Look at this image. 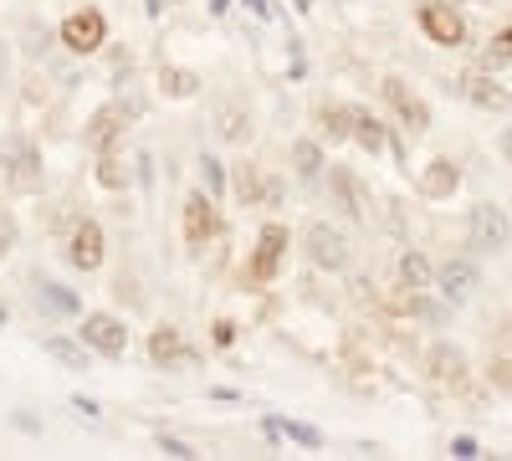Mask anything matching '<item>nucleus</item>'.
<instances>
[{
  "label": "nucleus",
  "instance_id": "8",
  "mask_svg": "<svg viewBox=\"0 0 512 461\" xmlns=\"http://www.w3.org/2000/svg\"><path fill=\"white\" fill-rule=\"evenodd\" d=\"M67 262L77 272H98L103 267V226L98 221H77L67 236Z\"/></svg>",
  "mask_w": 512,
  "mask_h": 461
},
{
  "label": "nucleus",
  "instance_id": "21",
  "mask_svg": "<svg viewBox=\"0 0 512 461\" xmlns=\"http://www.w3.org/2000/svg\"><path fill=\"white\" fill-rule=\"evenodd\" d=\"M400 282H405L410 292H425V287L436 282V272H431V262H425L420 251H405V257H400Z\"/></svg>",
  "mask_w": 512,
  "mask_h": 461
},
{
  "label": "nucleus",
  "instance_id": "12",
  "mask_svg": "<svg viewBox=\"0 0 512 461\" xmlns=\"http://www.w3.org/2000/svg\"><path fill=\"white\" fill-rule=\"evenodd\" d=\"M328 185H333L338 205H344V211H349L354 221H369V190L359 185V175H354V170H344V164H338V170L328 175Z\"/></svg>",
  "mask_w": 512,
  "mask_h": 461
},
{
  "label": "nucleus",
  "instance_id": "5",
  "mask_svg": "<svg viewBox=\"0 0 512 461\" xmlns=\"http://www.w3.org/2000/svg\"><path fill=\"white\" fill-rule=\"evenodd\" d=\"M82 344L108 354V359H123L128 354V328L113 313H88V318H82Z\"/></svg>",
  "mask_w": 512,
  "mask_h": 461
},
{
  "label": "nucleus",
  "instance_id": "10",
  "mask_svg": "<svg viewBox=\"0 0 512 461\" xmlns=\"http://www.w3.org/2000/svg\"><path fill=\"white\" fill-rule=\"evenodd\" d=\"M384 103H390V108L410 123L415 134H420V129H431V108H425V103L405 88V77H384Z\"/></svg>",
  "mask_w": 512,
  "mask_h": 461
},
{
  "label": "nucleus",
  "instance_id": "29",
  "mask_svg": "<svg viewBox=\"0 0 512 461\" xmlns=\"http://www.w3.org/2000/svg\"><path fill=\"white\" fill-rule=\"evenodd\" d=\"M482 62H487V72H492V67H507V62H512V26H507V31H497V36L487 41Z\"/></svg>",
  "mask_w": 512,
  "mask_h": 461
},
{
  "label": "nucleus",
  "instance_id": "20",
  "mask_svg": "<svg viewBox=\"0 0 512 461\" xmlns=\"http://www.w3.org/2000/svg\"><path fill=\"white\" fill-rule=\"evenodd\" d=\"M354 139H359V149H364V154H379L384 144H390L384 123H379L374 113H359V108H354Z\"/></svg>",
  "mask_w": 512,
  "mask_h": 461
},
{
  "label": "nucleus",
  "instance_id": "3",
  "mask_svg": "<svg viewBox=\"0 0 512 461\" xmlns=\"http://www.w3.org/2000/svg\"><path fill=\"white\" fill-rule=\"evenodd\" d=\"M466 236H472V246L477 251H502L507 246V236H512V221H507V211L502 205H472V221H466Z\"/></svg>",
  "mask_w": 512,
  "mask_h": 461
},
{
  "label": "nucleus",
  "instance_id": "35",
  "mask_svg": "<svg viewBox=\"0 0 512 461\" xmlns=\"http://www.w3.org/2000/svg\"><path fill=\"white\" fill-rule=\"evenodd\" d=\"M246 11H251L256 21H272V6H267V0H246Z\"/></svg>",
  "mask_w": 512,
  "mask_h": 461
},
{
  "label": "nucleus",
  "instance_id": "41",
  "mask_svg": "<svg viewBox=\"0 0 512 461\" xmlns=\"http://www.w3.org/2000/svg\"><path fill=\"white\" fill-rule=\"evenodd\" d=\"M0 328H6V303H0Z\"/></svg>",
  "mask_w": 512,
  "mask_h": 461
},
{
  "label": "nucleus",
  "instance_id": "6",
  "mask_svg": "<svg viewBox=\"0 0 512 461\" xmlns=\"http://www.w3.org/2000/svg\"><path fill=\"white\" fill-rule=\"evenodd\" d=\"M308 257H313V267H323V272H344V267H349V241L338 236L328 221H313V226H308Z\"/></svg>",
  "mask_w": 512,
  "mask_h": 461
},
{
  "label": "nucleus",
  "instance_id": "32",
  "mask_svg": "<svg viewBox=\"0 0 512 461\" xmlns=\"http://www.w3.org/2000/svg\"><path fill=\"white\" fill-rule=\"evenodd\" d=\"M451 456H461V461H472V456H482V446H477L472 436H456V441H451Z\"/></svg>",
  "mask_w": 512,
  "mask_h": 461
},
{
  "label": "nucleus",
  "instance_id": "19",
  "mask_svg": "<svg viewBox=\"0 0 512 461\" xmlns=\"http://www.w3.org/2000/svg\"><path fill=\"white\" fill-rule=\"evenodd\" d=\"M159 93L164 98H195L200 93V77L185 67H159Z\"/></svg>",
  "mask_w": 512,
  "mask_h": 461
},
{
  "label": "nucleus",
  "instance_id": "22",
  "mask_svg": "<svg viewBox=\"0 0 512 461\" xmlns=\"http://www.w3.org/2000/svg\"><path fill=\"white\" fill-rule=\"evenodd\" d=\"M267 436H287V441H297V446H308V451H318L323 446V431H313V426H303V421H267Z\"/></svg>",
  "mask_w": 512,
  "mask_h": 461
},
{
  "label": "nucleus",
  "instance_id": "36",
  "mask_svg": "<svg viewBox=\"0 0 512 461\" xmlns=\"http://www.w3.org/2000/svg\"><path fill=\"white\" fill-rule=\"evenodd\" d=\"M11 236H16V226H11V221H0V257L11 251Z\"/></svg>",
  "mask_w": 512,
  "mask_h": 461
},
{
  "label": "nucleus",
  "instance_id": "17",
  "mask_svg": "<svg viewBox=\"0 0 512 461\" xmlns=\"http://www.w3.org/2000/svg\"><path fill=\"white\" fill-rule=\"evenodd\" d=\"M436 282H441V292H446L451 303H461L466 292L477 287V267H472V262H446V267L436 272Z\"/></svg>",
  "mask_w": 512,
  "mask_h": 461
},
{
  "label": "nucleus",
  "instance_id": "30",
  "mask_svg": "<svg viewBox=\"0 0 512 461\" xmlns=\"http://www.w3.org/2000/svg\"><path fill=\"white\" fill-rule=\"evenodd\" d=\"M159 451H164V456H180V461H195V456H200V451L185 446L180 436H159Z\"/></svg>",
  "mask_w": 512,
  "mask_h": 461
},
{
  "label": "nucleus",
  "instance_id": "31",
  "mask_svg": "<svg viewBox=\"0 0 512 461\" xmlns=\"http://www.w3.org/2000/svg\"><path fill=\"white\" fill-rule=\"evenodd\" d=\"M236 190H241V205H256V175L241 164V175H236Z\"/></svg>",
  "mask_w": 512,
  "mask_h": 461
},
{
  "label": "nucleus",
  "instance_id": "33",
  "mask_svg": "<svg viewBox=\"0 0 512 461\" xmlns=\"http://www.w3.org/2000/svg\"><path fill=\"white\" fill-rule=\"evenodd\" d=\"M72 410H77V415H88V421H98V415H103V405H98V400H88V395H77V400H72Z\"/></svg>",
  "mask_w": 512,
  "mask_h": 461
},
{
  "label": "nucleus",
  "instance_id": "13",
  "mask_svg": "<svg viewBox=\"0 0 512 461\" xmlns=\"http://www.w3.org/2000/svg\"><path fill=\"white\" fill-rule=\"evenodd\" d=\"M456 185H461V164H456V159H431V164L420 170V195H425V200H446Z\"/></svg>",
  "mask_w": 512,
  "mask_h": 461
},
{
  "label": "nucleus",
  "instance_id": "18",
  "mask_svg": "<svg viewBox=\"0 0 512 461\" xmlns=\"http://www.w3.org/2000/svg\"><path fill=\"white\" fill-rule=\"evenodd\" d=\"M318 129H323V139H328V144H338V139H354V108H344V103H328V108H318Z\"/></svg>",
  "mask_w": 512,
  "mask_h": 461
},
{
  "label": "nucleus",
  "instance_id": "15",
  "mask_svg": "<svg viewBox=\"0 0 512 461\" xmlns=\"http://www.w3.org/2000/svg\"><path fill=\"white\" fill-rule=\"evenodd\" d=\"M425 364H431V380H436V385H451V390H456V385L466 380V354H461L456 344H436L431 354H425Z\"/></svg>",
  "mask_w": 512,
  "mask_h": 461
},
{
  "label": "nucleus",
  "instance_id": "4",
  "mask_svg": "<svg viewBox=\"0 0 512 461\" xmlns=\"http://www.w3.org/2000/svg\"><path fill=\"white\" fill-rule=\"evenodd\" d=\"M420 31L425 36H431L436 41V47H466V21L446 6V0H425V6H420Z\"/></svg>",
  "mask_w": 512,
  "mask_h": 461
},
{
  "label": "nucleus",
  "instance_id": "27",
  "mask_svg": "<svg viewBox=\"0 0 512 461\" xmlns=\"http://www.w3.org/2000/svg\"><path fill=\"white\" fill-rule=\"evenodd\" d=\"M200 185H205L210 200H221V195H226V164H221L216 154H200Z\"/></svg>",
  "mask_w": 512,
  "mask_h": 461
},
{
  "label": "nucleus",
  "instance_id": "40",
  "mask_svg": "<svg viewBox=\"0 0 512 461\" xmlns=\"http://www.w3.org/2000/svg\"><path fill=\"white\" fill-rule=\"evenodd\" d=\"M292 6H297V11H313V0H292Z\"/></svg>",
  "mask_w": 512,
  "mask_h": 461
},
{
  "label": "nucleus",
  "instance_id": "9",
  "mask_svg": "<svg viewBox=\"0 0 512 461\" xmlns=\"http://www.w3.org/2000/svg\"><path fill=\"white\" fill-rule=\"evenodd\" d=\"M210 236H216V200H210L205 190H190L185 195V241L205 246Z\"/></svg>",
  "mask_w": 512,
  "mask_h": 461
},
{
  "label": "nucleus",
  "instance_id": "37",
  "mask_svg": "<svg viewBox=\"0 0 512 461\" xmlns=\"http://www.w3.org/2000/svg\"><path fill=\"white\" fill-rule=\"evenodd\" d=\"M144 11H149V21H159L164 16V0H144Z\"/></svg>",
  "mask_w": 512,
  "mask_h": 461
},
{
  "label": "nucleus",
  "instance_id": "1",
  "mask_svg": "<svg viewBox=\"0 0 512 461\" xmlns=\"http://www.w3.org/2000/svg\"><path fill=\"white\" fill-rule=\"evenodd\" d=\"M57 41L72 52V57H93L103 41H108V21H103V11L98 6H82V11H72L67 21H62V31H57Z\"/></svg>",
  "mask_w": 512,
  "mask_h": 461
},
{
  "label": "nucleus",
  "instance_id": "28",
  "mask_svg": "<svg viewBox=\"0 0 512 461\" xmlns=\"http://www.w3.org/2000/svg\"><path fill=\"white\" fill-rule=\"evenodd\" d=\"M221 139H231V144H246V139H251V123H246V113H241L236 103L221 108Z\"/></svg>",
  "mask_w": 512,
  "mask_h": 461
},
{
  "label": "nucleus",
  "instance_id": "23",
  "mask_svg": "<svg viewBox=\"0 0 512 461\" xmlns=\"http://www.w3.org/2000/svg\"><path fill=\"white\" fill-rule=\"evenodd\" d=\"M57 364H67V369H93V359H88V344H72V339H47L41 344Z\"/></svg>",
  "mask_w": 512,
  "mask_h": 461
},
{
  "label": "nucleus",
  "instance_id": "38",
  "mask_svg": "<svg viewBox=\"0 0 512 461\" xmlns=\"http://www.w3.org/2000/svg\"><path fill=\"white\" fill-rule=\"evenodd\" d=\"M231 11V0H210V16H226Z\"/></svg>",
  "mask_w": 512,
  "mask_h": 461
},
{
  "label": "nucleus",
  "instance_id": "2",
  "mask_svg": "<svg viewBox=\"0 0 512 461\" xmlns=\"http://www.w3.org/2000/svg\"><path fill=\"white\" fill-rule=\"evenodd\" d=\"M0 164H6V180H11V190H21V195H31V190H41V149L36 144H26L21 134H11L6 144H0Z\"/></svg>",
  "mask_w": 512,
  "mask_h": 461
},
{
  "label": "nucleus",
  "instance_id": "16",
  "mask_svg": "<svg viewBox=\"0 0 512 461\" xmlns=\"http://www.w3.org/2000/svg\"><path fill=\"white\" fill-rule=\"evenodd\" d=\"M149 359H154V364H180V359L190 364L195 354L185 349L180 328H154V333H149Z\"/></svg>",
  "mask_w": 512,
  "mask_h": 461
},
{
  "label": "nucleus",
  "instance_id": "24",
  "mask_svg": "<svg viewBox=\"0 0 512 461\" xmlns=\"http://www.w3.org/2000/svg\"><path fill=\"white\" fill-rule=\"evenodd\" d=\"M292 170L303 175V180H318V170H323V149H318L313 139H297V144H292Z\"/></svg>",
  "mask_w": 512,
  "mask_h": 461
},
{
  "label": "nucleus",
  "instance_id": "34",
  "mask_svg": "<svg viewBox=\"0 0 512 461\" xmlns=\"http://www.w3.org/2000/svg\"><path fill=\"white\" fill-rule=\"evenodd\" d=\"M216 344H221V349H231V344H236V323H231V318H221V323H216Z\"/></svg>",
  "mask_w": 512,
  "mask_h": 461
},
{
  "label": "nucleus",
  "instance_id": "11",
  "mask_svg": "<svg viewBox=\"0 0 512 461\" xmlns=\"http://www.w3.org/2000/svg\"><path fill=\"white\" fill-rule=\"evenodd\" d=\"M118 134H123V108H118V103H108V108H98V113H93L88 129H82V144H88L93 154H103V149H113V144H118Z\"/></svg>",
  "mask_w": 512,
  "mask_h": 461
},
{
  "label": "nucleus",
  "instance_id": "25",
  "mask_svg": "<svg viewBox=\"0 0 512 461\" xmlns=\"http://www.w3.org/2000/svg\"><path fill=\"white\" fill-rule=\"evenodd\" d=\"M36 303H47L52 313H77V292H67L62 282H36Z\"/></svg>",
  "mask_w": 512,
  "mask_h": 461
},
{
  "label": "nucleus",
  "instance_id": "26",
  "mask_svg": "<svg viewBox=\"0 0 512 461\" xmlns=\"http://www.w3.org/2000/svg\"><path fill=\"white\" fill-rule=\"evenodd\" d=\"M98 185H103V190H123V185H128V164H123V154L103 149V159H98Z\"/></svg>",
  "mask_w": 512,
  "mask_h": 461
},
{
  "label": "nucleus",
  "instance_id": "14",
  "mask_svg": "<svg viewBox=\"0 0 512 461\" xmlns=\"http://www.w3.org/2000/svg\"><path fill=\"white\" fill-rule=\"evenodd\" d=\"M456 88L466 93V98H472L477 108H512V93L502 88V82H492V77H477V72H466V77H456Z\"/></svg>",
  "mask_w": 512,
  "mask_h": 461
},
{
  "label": "nucleus",
  "instance_id": "7",
  "mask_svg": "<svg viewBox=\"0 0 512 461\" xmlns=\"http://www.w3.org/2000/svg\"><path fill=\"white\" fill-rule=\"evenodd\" d=\"M287 226H262V236H256V257H251V282H272L277 277V267H282V257H287Z\"/></svg>",
  "mask_w": 512,
  "mask_h": 461
},
{
  "label": "nucleus",
  "instance_id": "39",
  "mask_svg": "<svg viewBox=\"0 0 512 461\" xmlns=\"http://www.w3.org/2000/svg\"><path fill=\"white\" fill-rule=\"evenodd\" d=\"M502 159H507V164H512V129H507V134H502Z\"/></svg>",
  "mask_w": 512,
  "mask_h": 461
}]
</instances>
